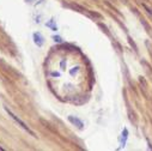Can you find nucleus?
Masks as SVG:
<instances>
[{
	"instance_id": "f257e3e1",
	"label": "nucleus",
	"mask_w": 152,
	"mask_h": 151,
	"mask_svg": "<svg viewBox=\"0 0 152 151\" xmlns=\"http://www.w3.org/2000/svg\"><path fill=\"white\" fill-rule=\"evenodd\" d=\"M4 108H5V110H6L7 114H9V115H10V117H11V118H12V119H13V120H15V121H16V122H17V124H18V125L22 127V128H24V130H25L26 132H29L31 136H35V133H34V132H32V131L29 128V126H26V124H25L24 121H22V120H20V119H19L17 115H15L13 113H12V111H11V110H10L7 107H4Z\"/></svg>"
},
{
	"instance_id": "f03ea898",
	"label": "nucleus",
	"mask_w": 152,
	"mask_h": 151,
	"mask_svg": "<svg viewBox=\"0 0 152 151\" xmlns=\"http://www.w3.org/2000/svg\"><path fill=\"white\" fill-rule=\"evenodd\" d=\"M34 42L37 47H42L45 43V39L40 32H34Z\"/></svg>"
},
{
	"instance_id": "7ed1b4c3",
	"label": "nucleus",
	"mask_w": 152,
	"mask_h": 151,
	"mask_svg": "<svg viewBox=\"0 0 152 151\" xmlns=\"http://www.w3.org/2000/svg\"><path fill=\"white\" fill-rule=\"evenodd\" d=\"M68 121H69L72 125L77 126L78 128H83V126H84V124H83V121H82L80 119L75 118V117H73V115H69V117H68Z\"/></svg>"
},
{
	"instance_id": "20e7f679",
	"label": "nucleus",
	"mask_w": 152,
	"mask_h": 151,
	"mask_svg": "<svg viewBox=\"0 0 152 151\" xmlns=\"http://www.w3.org/2000/svg\"><path fill=\"white\" fill-rule=\"evenodd\" d=\"M127 137H128V130H127V128H124V131H122V137H121V147H125Z\"/></svg>"
},
{
	"instance_id": "39448f33",
	"label": "nucleus",
	"mask_w": 152,
	"mask_h": 151,
	"mask_svg": "<svg viewBox=\"0 0 152 151\" xmlns=\"http://www.w3.org/2000/svg\"><path fill=\"white\" fill-rule=\"evenodd\" d=\"M60 66H61V70H66V59H62L61 62H60Z\"/></svg>"
},
{
	"instance_id": "423d86ee",
	"label": "nucleus",
	"mask_w": 152,
	"mask_h": 151,
	"mask_svg": "<svg viewBox=\"0 0 152 151\" xmlns=\"http://www.w3.org/2000/svg\"><path fill=\"white\" fill-rule=\"evenodd\" d=\"M53 40L55 41V42H58V43H61L62 42V39L60 36H53Z\"/></svg>"
},
{
	"instance_id": "0eeeda50",
	"label": "nucleus",
	"mask_w": 152,
	"mask_h": 151,
	"mask_svg": "<svg viewBox=\"0 0 152 151\" xmlns=\"http://www.w3.org/2000/svg\"><path fill=\"white\" fill-rule=\"evenodd\" d=\"M78 68H79L78 66H77V67H73V70H71V71H69V73H71V76H74L75 73H77V72H78Z\"/></svg>"
},
{
	"instance_id": "6e6552de",
	"label": "nucleus",
	"mask_w": 152,
	"mask_h": 151,
	"mask_svg": "<svg viewBox=\"0 0 152 151\" xmlns=\"http://www.w3.org/2000/svg\"><path fill=\"white\" fill-rule=\"evenodd\" d=\"M47 26H49V28H52V29H53V30H58V28H56V26H54V25H53V21H52V22H50V23H47Z\"/></svg>"
},
{
	"instance_id": "1a4fd4ad",
	"label": "nucleus",
	"mask_w": 152,
	"mask_h": 151,
	"mask_svg": "<svg viewBox=\"0 0 152 151\" xmlns=\"http://www.w3.org/2000/svg\"><path fill=\"white\" fill-rule=\"evenodd\" d=\"M52 76H54V77H59L60 73H59V72H53V73H52Z\"/></svg>"
},
{
	"instance_id": "9d476101",
	"label": "nucleus",
	"mask_w": 152,
	"mask_h": 151,
	"mask_svg": "<svg viewBox=\"0 0 152 151\" xmlns=\"http://www.w3.org/2000/svg\"><path fill=\"white\" fill-rule=\"evenodd\" d=\"M0 150H4V147H1V146H0Z\"/></svg>"
}]
</instances>
